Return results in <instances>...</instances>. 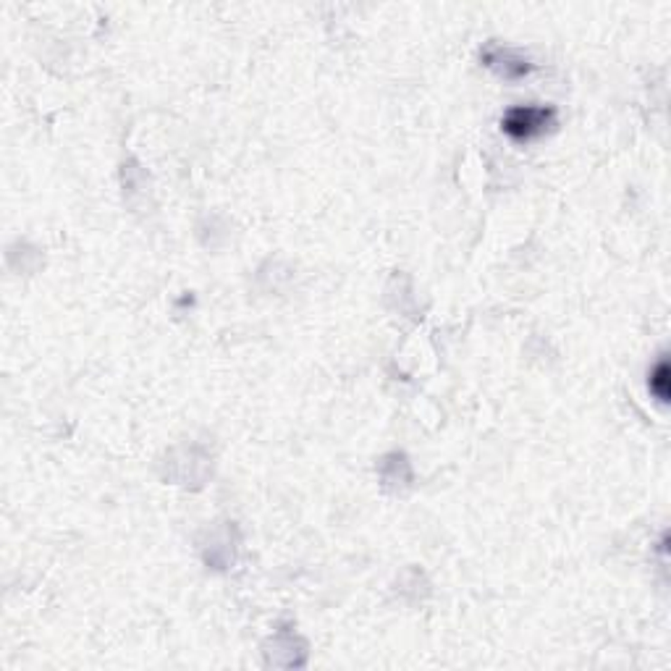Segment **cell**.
<instances>
[{"label": "cell", "mask_w": 671, "mask_h": 671, "mask_svg": "<svg viewBox=\"0 0 671 671\" xmlns=\"http://www.w3.org/2000/svg\"><path fill=\"white\" fill-rule=\"evenodd\" d=\"M553 124H556V110H553V108H543V105H520V108H512V110L503 116L501 129H503L514 142H530V139H538L541 134H546Z\"/></svg>", "instance_id": "obj_1"}, {"label": "cell", "mask_w": 671, "mask_h": 671, "mask_svg": "<svg viewBox=\"0 0 671 671\" xmlns=\"http://www.w3.org/2000/svg\"><path fill=\"white\" fill-rule=\"evenodd\" d=\"M483 61H485V66H491L494 72L503 76V79H522V76L530 74V63L520 58V55H514L512 50H503V48H488L483 53Z\"/></svg>", "instance_id": "obj_2"}, {"label": "cell", "mask_w": 671, "mask_h": 671, "mask_svg": "<svg viewBox=\"0 0 671 671\" xmlns=\"http://www.w3.org/2000/svg\"><path fill=\"white\" fill-rule=\"evenodd\" d=\"M650 391L661 401L669 398V365H666V359H661L656 365V370L650 373Z\"/></svg>", "instance_id": "obj_3"}]
</instances>
